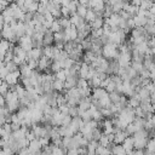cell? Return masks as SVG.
Listing matches in <instances>:
<instances>
[{
	"label": "cell",
	"instance_id": "cell-26",
	"mask_svg": "<svg viewBox=\"0 0 155 155\" xmlns=\"http://www.w3.org/2000/svg\"><path fill=\"white\" fill-rule=\"evenodd\" d=\"M54 79L61 80V81H65V80H67V74H65V70H64V69H62V70H59L58 73H56V74H54Z\"/></svg>",
	"mask_w": 155,
	"mask_h": 155
},
{
	"label": "cell",
	"instance_id": "cell-27",
	"mask_svg": "<svg viewBox=\"0 0 155 155\" xmlns=\"http://www.w3.org/2000/svg\"><path fill=\"white\" fill-rule=\"evenodd\" d=\"M115 88H116V84L115 82H113L111 81V79H110V81H109V84L104 87V90L108 92V93H110V92H114L115 91Z\"/></svg>",
	"mask_w": 155,
	"mask_h": 155
},
{
	"label": "cell",
	"instance_id": "cell-9",
	"mask_svg": "<svg viewBox=\"0 0 155 155\" xmlns=\"http://www.w3.org/2000/svg\"><path fill=\"white\" fill-rule=\"evenodd\" d=\"M53 42V33L47 29L46 33L44 34V39H42V45L45 46H51V44Z\"/></svg>",
	"mask_w": 155,
	"mask_h": 155
},
{
	"label": "cell",
	"instance_id": "cell-2",
	"mask_svg": "<svg viewBox=\"0 0 155 155\" xmlns=\"http://www.w3.org/2000/svg\"><path fill=\"white\" fill-rule=\"evenodd\" d=\"M18 46H19L22 50H24L25 52L30 51V50L34 47L31 38H30V36H28V35H24V36H22V38H19V39H18Z\"/></svg>",
	"mask_w": 155,
	"mask_h": 155
},
{
	"label": "cell",
	"instance_id": "cell-18",
	"mask_svg": "<svg viewBox=\"0 0 155 155\" xmlns=\"http://www.w3.org/2000/svg\"><path fill=\"white\" fill-rule=\"evenodd\" d=\"M87 6H84V5H78V8H76V15L80 16L81 18H85L86 13H87Z\"/></svg>",
	"mask_w": 155,
	"mask_h": 155
},
{
	"label": "cell",
	"instance_id": "cell-4",
	"mask_svg": "<svg viewBox=\"0 0 155 155\" xmlns=\"http://www.w3.org/2000/svg\"><path fill=\"white\" fill-rule=\"evenodd\" d=\"M50 65H51V61L50 58L42 56L39 61H38V70H44V71H47L48 73V69H50Z\"/></svg>",
	"mask_w": 155,
	"mask_h": 155
},
{
	"label": "cell",
	"instance_id": "cell-16",
	"mask_svg": "<svg viewBox=\"0 0 155 155\" xmlns=\"http://www.w3.org/2000/svg\"><path fill=\"white\" fill-rule=\"evenodd\" d=\"M101 79L98 78V75H97V73L94 74V76L91 79V80H88V85L90 86H92L93 88H97V87H101Z\"/></svg>",
	"mask_w": 155,
	"mask_h": 155
},
{
	"label": "cell",
	"instance_id": "cell-24",
	"mask_svg": "<svg viewBox=\"0 0 155 155\" xmlns=\"http://www.w3.org/2000/svg\"><path fill=\"white\" fill-rule=\"evenodd\" d=\"M58 22H59L61 27H62V28H64V29H67V28L71 27V24H70V21H69V18H64V17H61V18L58 19Z\"/></svg>",
	"mask_w": 155,
	"mask_h": 155
},
{
	"label": "cell",
	"instance_id": "cell-7",
	"mask_svg": "<svg viewBox=\"0 0 155 155\" xmlns=\"http://www.w3.org/2000/svg\"><path fill=\"white\" fill-rule=\"evenodd\" d=\"M122 147H124V149L126 150V154H127L128 151H132V150L134 149V140H133V137H132V136L126 137V139L122 142Z\"/></svg>",
	"mask_w": 155,
	"mask_h": 155
},
{
	"label": "cell",
	"instance_id": "cell-23",
	"mask_svg": "<svg viewBox=\"0 0 155 155\" xmlns=\"http://www.w3.org/2000/svg\"><path fill=\"white\" fill-rule=\"evenodd\" d=\"M145 149H147V151L155 153V138H151V139H149V140H148Z\"/></svg>",
	"mask_w": 155,
	"mask_h": 155
},
{
	"label": "cell",
	"instance_id": "cell-33",
	"mask_svg": "<svg viewBox=\"0 0 155 155\" xmlns=\"http://www.w3.org/2000/svg\"><path fill=\"white\" fill-rule=\"evenodd\" d=\"M51 1H52V2H54L56 5H59V4L62 2V0H51Z\"/></svg>",
	"mask_w": 155,
	"mask_h": 155
},
{
	"label": "cell",
	"instance_id": "cell-32",
	"mask_svg": "<svg viewBox=\"0 0 155 155\" xmlns=\"http://www.w3.org/2000/svg\"><path fill=\"white\" fill-rule=\"evenodd\" d=\"M148 11H149L151 15H154V16H155V2L149 7V10H148Z\"/></svg>",
	"mask_w": 155,
	"mask_h": 155
},
{
	"label": "cell",
	"instance_id": "cell-25",
	"mask_svg": "<svg viewBox=\"0 0 155 155\" xmlns=\"http://www.w3.org/2000/svg\"><path fill=\"white\" fill-rule=\"evenodd\" d=\"M8 91H10V86H8L5 81H2L1 85H0V96L5 97V94H6Z\"/></svg>",
	"mask_w": 155,
	"mask_h": 155
},
{
	"label": "cell",
	"instance_id": "cell-6",
	"mask_svg": "<svg viewBox=\"0 0 155 155\" xmlns=\"http://www.w3.org/2000/svg\"><path fill=\"white\" fill-rule=\"evenodd\" d=\"M28 150L30 151V153H33V154H36V153H39V151H41V149H42V145H41V143L39 142V139H33V140H30L29 142V144H28Z\"/></svg>",
	"mask_w": 155,
	"mask_h": 155
},
{
	"label": "cell",
	"instance_id": "cell-31",
	"mask_svg": "<svg viewBox=\"0 0 155 155\" xmlns=\"http://www.w3.org/2000/svg\"><path fill=\"white\" fill-rule=\"evenodd\" d=\"M130 4H131V5H134V6H137V7H139L140 4H142V0H131Z\"/></svg>",
	"mask_w": 155,
	"mask_h": 155
},
{
	"label": "cell",
	"instance_id": "cell-3",
	"mask_svg": "<svg viewBox=\"0 0 155 155\" xmlns=\"http://www.w3.org/2000/svg\"><path fill=\"white\" fill-rule=\"evenodd\" d=\"M19 78H21V74H19V70H17V71L8 73V74L6 75V78L4 79V81H5L10 87H12V86H15V85L18 84V79H19Z\"/></svg>",
	"mask_w": 155,
	"mask_h": 155
},
{
	"label": "cell",
	"instance_id": "cell-13",
	"mask_svg": "<svg viewBox=\"0 0 155 155\" xmlns=\"http://www.w3.org/2000/svg\"><path fill=\"white\" fill-rule=\"evenodd\" d=\"M52 88L56 92H62L64 90V81H61V80L54 79L53 82H52Z\"/></svg>",
	"mask_w": 155,
	"mask_h": 155
},
{
	"label": "cell",
	"instance_id": "cell-28",
	"mask_svg": "<svg viewBox=\"0 0 155 155\" xmlns=\"http://www.w3.org/2000/svg\"><path fill=\"white\" fill-rule=\"evenodd\" d=\"M74 63H75V61H73L71 58H67V59L63 62V69H69V68H71V67L74 65Z\"/></svg>",
	"mask_w": 155,
	"mask_h": 155
},
{
	"label": "cell",
	"instance_id": "cell-19",
	"mask_svg": "<svg viewBox=\"0 0 155 155\" xmlns=\"http://www.w3.org/2000/svg\"><path fill=\"white\" fill-rule=\"evenodd\" d=\"M98 144H99V145H102V147H109L111 143L109 142V138H108V136L103 133V134L101 136V138L98 139Z\"/></svg>",
	"mask_w": 155,
	"mask_h": 155
},
{
	"label": "cell",
	"instance_id": "cell-15",
	"mask_svg": "<svg viewBox=\"0 0 155 155\" xmlns=\"http://www.w3.org/2000/svg\"><path fill=\"white\" fill-rule=\"evenodd\" d=\"M96 155H111L110 148H109V147H102V145H98L97 149H96Z\"/></svg>",
	"mask_w": 155,
	"mask_h": 155
},
{
	"label": "cell",
	"instance_id": "cell-30",
	"mask_svg": "<svg viewBox=\"0 0 155 155\" xmlns=\"http://www.w3.org/2000/svg\"><path fill=\"white\" fill-rule=\"evenodd\" d=\"M16 155H28V148L21 149L18 153H16Z\"/></svg>",
	"mask_w": 155,
	"mask_h": 155
},
{
	"label": "cell",
	"instance_id": "cell-29",
	"mask_svg": "<svg viewBox=\"0 0 155 155\" xmlns=\"http://www.w3.org/2000/svg\"><path fill=\"white\" fill-rule=\"evenodd\" d=\"M65 155H80V150L79 148H70V149H67Z\"/></svg>",
	"mask_w": 155,
	"mask_h": 155
},
{
	"label": "cell",
	"instance_id": "cell-1",
	"mask_svg": "<svg viewBox=\"0 0 155 155\" xmlns=\"http://www.w3.org/2000/svg\"><path fill=\"white\" fill-rule=\"evenodd\" d=\"M102 54L105 59H117L119 57V50H117V46L114 45V44H110L108 42L107 45L103 46L102 48Z\"/></svg>",
	"mask_w": 155,
	"mask_h": 155
},
{
	"label": "cell",
	"instance_id": "cell-21",
	"mask_svg": "<svg viewBox=\"0 0 155 155\" xmlns=\"http://www.w3.org/2000/svg\"><path fill=\"white\" fill-rule=\"evenodd\" d=\"M120 97H121V94H120V93H117L116 91H114V92H110V93H109V98H110V102H111L113 104L119 103Z\"/></svg>",
	"mask_w": 155,
	"mask_h": 155
},
{
	"label": "cell",
	"instance_id": "cell-20",
	"mask_svg": "<svg viewBox=\"0 0 155 155\" xmlns=\"http://www.w3.org/2000/svg\"><path fill=\"white\" fill-rule=\"evenodd\" d=\"M131 67L137 71V73H140L144 67H143V62H136V61H131Z\"/></svg>",
	"mask_w": 155,
	"mask_h": 155
},
{
	"label": "cell",
	"instance_id": "cell-5",
	"mask_svg": "<svg viewBox=\"0 0 155 155\" xmlns=\"http://www.w3.org/2000/svg\"><path fill=\"white\" fill-rule=\"evenodd\" d=\"M126 137H128V134L126 133L125 130H117L114 132V144H122V142L126 139Z\"/></svg>",
	"mask_w": 155,
	"mask_h": 155
},
{
	"label": "cell",
	"instance_id": "cell-17",
	"mask_svg": "<svg viewBox=\"0 0 155 155\" xmlns=\"http://www.w3.org/2000/svg\"><path fill=\"white\" fill-rule=\"evenodd\" d=\"M96 17H97V16H96V12H94L93 10L88 8V10H87V13H86V16H85L84 19H85L87 23H92V22L96 19Z\"/></svg>",
	"mask_w": 155,
	"mask_h": 155
},
{
	"label": "cell",
	"instance_id": "cell-14",
	"mask_svg": "<svg viewBox=\"0 0 155 155\" xmlns=\"http://www.w3.org/2000/svg\"><path fill=\"white\" fill-rule=\"evenodd\" d=\"M50 69H51V71L52 73H58L59 70H62L63 69V62H57V61H53L52 63H51V65H50Z\"/></svg>",
	"mask_w": 155,
	"mask_h": 155
},
{
	"label": "cell",
	"instance_id": "cell-34",
	"mask_svg": "<svg viewBox=\"0 0 155 155\" xmlns=\"http://www.w3.org/2000/svg\"><path fill=\"white\" fill-rule=\"evenodd\" d=\"M153 131H154V133H155V128H154V130H153Z\"/></svg>",
	"mask_w": 155,
	"mask_h": 155
},
{
	"label": "cell",
	"instance_id": "cell-10",
	"mask_svg": "<svg viewBox=\"0 0 155 155\" xmlns=\"http://www.w3.org/2000/svg\"><path fill=\"white\" fill-rule=\"evenodd\" d=\"M88 70H90V64L82 62V63H81V67H80V69H79V71H78L79 78L86 79V78H87V74H88Z\"/></svg>",
	"mask_w": 155,
	"mask_h": 155
},
{
	"label": "cell",
	"instance_id": "cell-12",
	"mask_svg": "<svg viewBox=\"0 0 155 155\" xmlns=\"http://www.w3.org/2000/svg\"><path fill=\"white\" fill-rule=\"evenodd\" d=\"M133 140H134V149H140V150H143L148 143L147 138H133Z\"/></svg>",
	"mask_w": 155,
	"mask_h": 155
},
{
	"label": "cell",
	"instance_id": "cell-8",
	"mask_svg": "<svg viewBox=\"0 0 155 155\" xmlns=\"http://www.w3.org/2000/svg\"><path fill=\"white\" fill-rule=\"evenodd\" d=\"M103 24H104L103 17L97 16L96 19H94L92 23H90V27H91V30H96V29H101V28L103 27Z\"/></svg>",
	"mask_w": 155,
	"mask_h": 155
},
{
	"label": "cell",
	"instance_id": "cell-22",
	"mask_svg": "<svg viewBox=\"0 0 155 155\" xmlns=\"http://www.w3.org/2000/svg\"><path fill=\"white\" fill-rule=\"evenodd\" d=\"M61 29H62V27H61L58 19H54V21L52 22L51 27H50V30H51L52 33H58V31H61Z\"/></svg>",
	"mask_w": 155,
	"mask_h": 155
},
{
	"label": "cell",
	"instance_id": "cell-11",
	"mask_svg": "<svg viewBox=\"0 0 155 155\" xmlns=\"http://www.w3.org/2000/svg\"><path fill=\"white\" fill-rule=\"evenodd\" d=\"M133 21H134V28H143L147 25V18L143 17V16H134L133 17Z\"/></svg>",
	"mask_w": 155,
	"mask_h": 155
}]
</instances>
